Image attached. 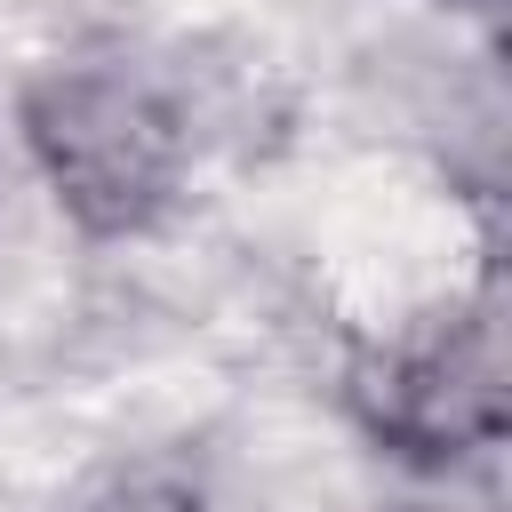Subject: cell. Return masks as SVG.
<instances>
[{
  "label": "cell",
  "instance_id": "1",
  "mask_svg": "<svg viewBox=\"0 0 512 512\" xmlns=\"http://www.w3.org/2000/svg\"><path fill=\"white\" fill-rule=\"evenodd\" d=\"M24 144L56 208L96 240H136L176 208L184 128L128 64H56L24 96Z\"/></svg>",
  "mask_w": 512,
  "mask_h": 512
},
{
  "label": "cell",
  "instance_id": "2",
  "mask_svg": "<svg viewBox=\"0 0 512 512\" xmlns=\"http://www.w3.org/2000/svg\"><path fill=\"white\" fill-rule=\"evenodd\" d=\"M352 400L368 432L408 464H456L504 432V360L488 320L480 328H432L416 344L376 352L352 376Z\"/></svg>",
  "mask_w": 512,
  "mask_h": 512
}]
</instances>
